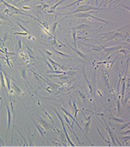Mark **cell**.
Instances as JSON below:
<instances>
[{
	"label": "cell",
	"mask_w": 130,
	"mask_h": 147,
	"mask_svg": "<svg viewBox=\"0 0 130 147\" xmlns=\"http://www.w3.org/2000/svg\"><path fill=\"white\" fill-rule=\"evenodd\" d=\"M50 44H51V46H52V47L55 48V49H59V48L61 47V46L57 42V39H56V36H53V39L50 41Z\"/></svg>",
	"instance_id": "obj_24"
},
{
	"label": "cell",
	"mask_w": 130,
	"mask_h": 147,
	"mask_svg": "<svg viewBox=\"0 0 130 147\" xmlns=\"http://www.w3.org/2000/svg\"><path fill=\"white\" fill-rule=\"evenodd\" d=\"M73 109H74V118H77V115H78V113H79V112H82V110L78 109L77 105H76V103H75V100H74V99H73Z\"/></svg>",
	"instance_id": "obj_28"
},
{
	"label": "cell",
	"mask_w": 130,
	"mask_h": 147,
	"mask_svg": "<svg viewBox=\"0 0 130 147\" xmlns=\"http://www.w3.org/2000/svg\"><path fill=\"white\" fill-rule=\"evenodd\" d=\"M83 74H84V79H85V82H86V83H87V85H88V89H89V92H90V94H91V95L92 96H93L94 95V91H93V84L88 81V78H87V77H86V74H85V71H84V72H83Z\"/></svg>",
	"instance_id": "obj_15"
},
{
	"label": "cell",
	"mask_w": 130,
	"mask_h": 147,
	"mask_svg": "<svg viewBox=\"0 0 130 147\" xmlns=\"http://www.w3.org/2000/svg\"><path fill=\"white\" fill-rule=\"evenodd\" d=\"M12 91H13V92L17 93V95H20L22 94V92H23V91H22V90L20 89V88L19 87V86H17V85H16L14 82L12 83Z\"/></svg>",
	"instance_id": "obj_23"
},
{
	"label": "cell",
	"mask_w": 130,
	"mask_h": 147,
	"mask_svg": "<svg viewBox=\"0 0 130 147\" xmlns=\"http://www.w3.org/2000/svg\"><path fill=\"white\" fill-rule=\"evenodd\" d=\"M47 60H48V62L51 63V65L52 66H53V68H55V69H57V68H63V67L61 66V64H59L58 63H56L55 61H53L52 59H51L50 58V57H47Z\"/></svg>",
	"instance_id": "obj_21"
},
{
	"label": "cell",
	"mask_w": 130,
	"mask_h": 147,
	"mask_svg": "<svg viewBox=\"0 0 130 147\" xmlns=\"http://www.w3.org/2000/svg\"><path fill=\"white\" fill-rule=\"evenodd\" d=\"M91 28H92V26L88 24H80L78 25L77 26H74V29L76 31H84L86 29H91Z\"/></svg>",
	"instance_id": "obj_17"
},
{
	"label": "cell",
	"mask_w": 130,
	"mask_h": 147,
	"mask_svg": "<svg viewBox=\"0 0 130 147\" xmlns=\"http://www.w3.org/2000/svg\"><path fill=\"white\" fill-rule=\"evenodd\" d=\"M121 138H123V139H124V141H129V139H130V136H129V135H128V136H127L126 137H124H124H121Z\"/></svg>",
	"instance_id": "obj_43"
},
{
	"label": "cell",
	"mask_w": 130,
	"mask_h": 147,
	"mask_svg": "<svg viewBox=\"0 0 130 147\" xmlns=\"http://www.w3.org/2000/svg\"><path fill=\"white\" fill-rule=\"evenodd\" d=\"M31 120L33 121V123H35V126H36V128H37V130L39 131V132L40 133V135H41V136H42V138H43V141H44V134H45V131L42 129V128H41V126L38 124V123H35V120H34L33 118H31Z\"/></svg>",
	"instance_id": "obj_19"
},
{
	"label": "cell",
	"mask_w": 130,
	"mask_h": 147,
	"mask_svg": "<svg viewBox=\"0 0 130 147\" xmlns=\"http://www.w3.org/2000/svg\"><path fill=\"white\" fill-rule=\"evenodd\" d=\"M128 25L124 26H122V27L119 28L118 30L110 31V32L106 33V34H102V35L100 36V38L103 37L104 38V39H103L104 41H111V40H114V39H124L125 37L128 36V33H126V34H123L122 32H120V31L128 27Z\"/></svg>",
	"instance_id": "obj_1"
},
{
	"label": "cell",
	"mask_w": 130,
	"mask_h": 147,
	"mask_svg": "<svg viewBox=\"0 0 130 147\" xmlns=\"http://www.w3.org/2000/svg\"><path fill=\"white\" fill-rule=\"evenodd\" d=\"M92 119H93V118H90V119H88V120H86L85 123H84V134L85 135V137L87 138V140H88V141H89V139H88V131H89L90 123H91V122H92Z\"/></svg>",
	"instance_id": "obj_13"
},
{
	"label": "cell",
	"mask_w": 130,
	"mask_h": 147,
	"mask_svg": "<svg viewBox=\"0 0 130 147\" xmlns=\"http://www.w3.org/2000/svg\"><path fill=\"white\" fill-rule=\"evenodd\" d=\"M50 77H57V78H59V80L61 81V82L59 83L60 85H65V84H66V83H68L69 82V81H70V77H68L67 75H66L65 73L64 74H57V75H51V76H49Z\"/></svg>",
	"instance_id": "obj_7"
},
{
	"label": "cell",
	"mask_w": 130,
	"mask_h": 147,
	"mask_svg": "<svg viewBox=\"0 0 130 147\" xmlns=\"http://www.w3.org/2000/svg\"><path fill=\"white\" fill-rule=\"evenodd\" d=\"M77 93H78V95H79V97L81 98L83 103L86 104L87 103V96H86V95L84 94V93L82 92V91H80V90H77Z\"/></svg>",
	"instance_id": "obj_27"
},
{
	"label": "cell",
	"mask_w": 130,
	"mask_h": 147,
	"mask_svg": "<svg viewBox=\"0 0 130 147\" xmlns=\"http://www.w3.org/2000/svg\"><path fill=\"white\" fill-rule=\"evenodd\" d=\"M3 58V59H5L6 61H7V63H8V65L9 66V68H11V69H12V63H10V61H9V58H8V54H5V57H3V58Z\"/></svg>",
	"instance_id": "obj_34"
},
{
	"label": "cell",
	"mask_w": 130,
	"mask_h": 147,
	"mask_svg": "<svg viewBox=\"0 0 130 147\" xmlns=\"http://www.w3.org/2000/svg\"><path fill=\"white\" fill-rule=\"evenodd\" d=\"M65 1H67V0H61L60 2L57 3L55 5L52 6L51 8H50V10H49V11H47V13H55V10H56V8H57V7L59 6L61 3H62L65 2Z\"/></svg>",
	"instance_id": "obj_25"
},
{
	"label": "cell",
	"mask_w": 130,
	"mask_h": 147,
	"mask_svg": "<svg viewBox=\"0 0 130 147\" xmlns=\"http://www.w3.org/2000/svg\"><path fill=\"white\" fill-rule=\"evenodd\" d=\"M125 88H126V76L123 78V85H122V91H121V101L124 98V94H125Z\"/></svg>",
	"instance_id": "obj_20"
},
{
	"label": "cell",
	"mask_w": 130,
	"mask_h": 147,
	"mask_svg": "<svg viewBox=\"0 0 130 147\" xmlns=\"http://www.w3.org/2000/svg\"><path fill=\"white\" fill-rule=\"evenodd\" d=\"M105 9H107V8H96V7H93V6H89V5H82V6H79L77 9H75L74 11L71 12V14L73 15V14H76L78 12H88L92 10H94V11H100V10H105Z\"/></svg>",
	"instance_id": "obj_3"
},
{
	"label": "cell",
	"mask_w": 130,
	"mask_h": 147,
	"mask_svg": "<svg viewBox=\"0 0 130 147\" xmlns=\"http://www.w3.org/2000/svg\"><path fill=\"white\" fill-rule=\"evenodd\" d=\"M7 111H8V128H7V132H6V137L8 136V132L11 129V124H12V111L9 108L8 104H6Z\"/></svg>",
	"instance_id": "obj_9"
},
{
	"label": "cell",
	"mask_w": 130,
	"mask_h": 147,
	"mask_svg": "<svg viewBox=\"0 0 130 147\" xmlns=\"http://www.w3.org/2000/svg\"><path fill=\"white\" fill-rule=\"evenodd\" d=\"M30 1H31V0H24V1L20 2V4H22V3H30Z\"/></svg>",
	"instance_id": "obj_44"
},
{
	"label": "cell",
	"mask_w": 130,
	"mask_h": 147,
	"mask_svg": "<svg viewBox=\"0 0 130 147\" xmlns=\"http://www.w3.org/2000/svg\"><path fill=\"white\" fill-rule=\"evenodd\" d=\"M17 24H18V26H20V28H21V29H22V30H23V31H24L25 32H26V33H28V34H29V35H30V31H28V29H27L26 27H25V26H22L21 24H20V22H17Z\"/></svg>",
	"instance_id": "obj_39"
},
{
	"label": "cell",
	"mask_w": 130,
	"mask_h": 147,
	"mask_svg": "<svg viewBox=\"0 0 130 147\" xmlns=\"http://www.w3.org/2000/svg\"><path fill=\"white\" fill-rule=\"evenodd\" d=\"M61 109L62 110V112H63V113H65V114H66V116L70 117V118H71V119L73 120V122H74V123H76V125L78 126V128H79V130H80L81 131H83V133H84V129L81 128V126H80V125L79 124V123H78V122L76 121V118H75L74 117H73V116H72V115L71 114V113H70V112H68L67 110H66V109H65L63 108V107H61Z\"/></svg>",
	"instance_id": "obj_11"
},
{
	"label": "cell",
	"mask_w": 130,
	"mask_h": 147,
	"mask_svg": "<svg viewBox=\"0 0 130 147\" xmlns=\"http://www.w3.org/2000/svg\"><path fill=\"white\" fill-rule=\"evenodd\" d=\"M96 128H97V130H98V133H99V134H100V136H101V137L102 138V140H104V141H105V142H106L107 143V145H109V146H110L111 145V142L110 141H107V140L103 136V135H102V133L100 131V130L98 129V126H96Z\"/></svg>",
	"instance_id": "obj_32"
},
{
	"label": "cell",
	"mask_w": 130,
	"mask_h": 147,
	"mask_svg": "<svg viewBox=\"0 0 130 147\" xmlns=\"http://www.w3.org/2000/svg\"><path fill=\"white\" fill-rule=\"evenodd\" d=\"M101 76H102V80H103V82H104V88H106L108 91L111 92V85H110V76H109V73L107 72L106 68L105 72H102Z\"/></svg>",
	"instance_id": "obj_5"
},
{
	"label": "cell",
	"mask_w": 130,
	"mask_h": 147,
	"mask_svg": "<svg viewBox=\"0 0 130 147\" xmlns=\"http://www.w3.org/2000/svg\"><path fill=\"white\" fill-rule=\"evenodd\" d=\"M68 45H69L70 46V48L74 51V52H75V53H77V54L81 58H83V59H84V60H88V57L85 54V53H82L80 50H79L78 49H76V48H73L72 47V46H71L70 44H68Z\"/></svg>",
	"instance_id": "obj_16"
},
{
	"label": "cell",
	"mask_w": 130,
	"mask_h": 147,
	"mask_svg": "<svg viewBox=\"0 0 130 147\" xmlns=\"http://www.w3.org/2000/svg\"><path fill=\"white\" fill-rule=\"evenodd\" d=\"M0 71L3 72L4 79H5V82L7 83V85H8V92H10V90H11V79H12V76L9 74L8 72L4 71L1 68V67H0Z\"/></svg>",
	"instance_id": "obj_8"
},
{
	"label": "cell",
	"mask_w": 130,
	"mask_h": 147,
	"mask_svg": "<svg viewBox=\"0 0 130 147\" xmlns=\"http://www.w3.org/2000/svg\"><path fill=\"white\" fill-rule=\"evenodd\" d=\"M0 20H3V21H4V22H8L9 23H11L12 25H13V24L9 21V20L8 19V17H5V16L3 14V13H0Z\"/></svg>",
	"instance_id": "obj_37"
},
{
	"label": "cell",
	"mask_w": 130,
	"mask_h": 147,
	"mask_svg": "<svg viewBox=\"0 0 130 147\" xmlns=\"http://www.w3.org/2000/svg\"><path fill=\"white\" fill-rule=\"evenodd\" d=\"M42 7H43L44 10V9H46V8H49V6L47 5V3H43V4H42Z\"/></svg>",
	"instance_id": "obj_42"
},
{
	"label": "cell",
	"mask_w": 130,
	"mask_h": 147,
	"mask_svg": "<svg viewBox=\"0 0 130 147\" xmlns=\"http://www.w3.org/2000/svg\"><path fill=\"white\" fill-rule=\"evenodd\" d=\"M83 1H86V0H76V1H75V2H74V3H72L69 4V5H66V6H65L64 8H69V7L74 6V5H75V4H78V3H81V2H83Z\"/></svg>",
	"instance_id": "obj_33"
},
{
	"label": "cell",
	"mask_w": 130,
	"mask_h": 147,
	"mask_svg": "<svg viewBox=\"0 0 130 147\" xmlns=\"http://www.w3.org/2000/svg\"><path fill=\"white\" fill-rule=\"evenodd\" d=\"M116 104H117V112L119 114H121V105H120V100H116Z\"/></svg>",
	"instance_id": "obj_36"
},
{
	"label": "cell",
	"mask_w": 130,
	"mask_h": 147,
	"mask_svg": "<svg viewBox=\"0 0 130 147\" xmlns=\"http://www.w3.org/2000/svg\"><path fill=\"white\" fill-rule=\"evenodd\" d=\"M20 76H21L22 79L24 80L25 84L26 85V86H30V83L28 81V78H27V71L25 68H20Z\"/></svg>",
	"instance_id": "obj_14"
},
{
	"label": "cell",
	"mask_w": 130,
	"mask_h": 147,
	"mask_svg": "<svg viewBox=\"0 0 130 147\" xmlns=\"http://www.w3.org/2000/svg\"><path fill=\"white\" fill-rule=\"evenodd\" d=\"M19 2H20V0H15V3H17Z\"/></svg>",
	"instance_id": "obj_50"
},
{
	"label": "cell",
	"mask_w": 130,
	"mask_h": 147,
	"mask_svg": "<svg viewBox=\"0 0 130 147\" xmlns=\"http://www.w3.org/2000/svg\"><path fill=\"white\" fill-rule=\"evenodd\" d=\"M110 119H111V120H115V121L118 122V123H125V121H126L125 119H121V118H119L114 117L112 114H111V118H110Z\"/></svg>",
	"instance_id": "obj_31"
},
{
	"label": "cell",
	"mask_w": 130,
	"mask_h": 147,
	"mask_svg": "<svg viewBox=\"0 0 130 147\" xmlns=\"http://www.w3.org/2000/svg\"><path fill=\"white\" fill-rule=\"evenodd\" d=\"M20 56L21 57V58H23L25 59V54H24V53H23L21 50H20Z\"/></svg>",
	"instance_id": "obj_45"
},
{
	"label": "cell",
	"mask_w": 130,
	"mask_h": 147,
	"mask_svg": "<svg viewBox=\"0 0 130 147\" xmlns=\"http://www.w3.org/2000/svg\"><path fill=\"white\" fill-rule=\"evenodd\" d=\"M25 44V49L27 50V54H28V56L30 58V60L31 63L33 62H35L36 59H35V51H34L31 48H30L29 45L26 44V43Z\"/></svg>",
	"instance_id": "obj_10"
},
{
	"label": "cell",
	"mask_w": 130,
	"mask_h": 147,
	"mask_svg": "<svg viewBox=\"0 0 130 147\" xmlns=\"http://www.w3.org/2000/svg\"><path fill=\"white\" fill-rule=\"evenodd\" d=\"M18 39V44H17V51H20L21 50V39Z\"/></svg>",
	"instance_id": "obj_38"
},
{
	"label": "cell",
	"mask_w": 130,
	"mask_h": 147,
	"mask_svg": "<svg viewBox=\"0 0 130 147\" xmlns=\"http://www.w3.org/2000/svg\"><path fill=\"white\" fill-rule=\"evenodd\" d=\"M46 53H47V55L48 56V57H50V56H51V55L52 54V53H50L49 51H47V50H46Z\"/></svg>",
	"instance_id": "obj_47"
},
{
	"label": "cell",
	"mask_w": 130,
	"mask_h": 147,
	"mask_svg": "<svg viewBox=\"0 0 130 147\" xmlns=\"http://www.w3.org/2000/svg\"><path fill=\"white\" fill-rule=\"evenodd\" d=\"M117 52H118V53H124V54L125 56H128V55L129 54V51L127 50V49H120L117 50Z\"/></svg>",
	"instance_id": "obj_35"
},
{
	"label": "cell",
	"mask_w": 130,
	"mask_h": 147,
	"mask_svg": "<svg viewBox=\"0 0 130 147\" xmlns=\"http://www.w3.org/2000/svg\"><path fill=\"white\" fill-rule=\"evenodd\" d=\"M126 126H129V122H128V123H127V124H125L124 126H123V128H121V129H124V128H126Z\"/></svg>",
	"instance_id": "obj_48"
},
{
	"label": "cell",
	"mask_w": 130,
	"mask_h": 147,
	"mask_svg": "<svg viewBox=\"0 0 130 147\" xmlns=\"http://www.w3.org/2000/svg\"><path fill=\"white\" fill-rule=\"evenodd\" d=\"M76 30L74 29V27H73L71 29V32H72V37H73V39H74V45L76 47Z\"/></svg>",
	"instance_id": "obj_29"
},
{
	"label": "cell",
	"mask_w": 130,
	"mask_h": 147,
	"mask_svg": "<svg viewBox=\"0 0 130 147\" xmlns=\"http://www.w3.org/2000/svg\"><path fill=\"white\" fill-rule=\"evenodd\" d=\"M43 60H44V62H45V63H47V65L48 66V68H50V70H51V71H53V67H52V66L51 65V63H50L49 62L46 61V59H44V58H43Z\"/></svg>",
	"instance_id": "obj_41"
},
{
	"label": "cell",
	"mask_w": 130,
	"mask_h": 147,
	"mask_svg": "<svg viewBox=\"0 0 130 147\" xmlns=\"http://www.w3.org/2000/svg\"><path fill=\"white\" fill-rule=\"evenodd\" d=\"M58 23H59L58 22H56L52 25V36H56V29H57V26Z\"/></svg>",
	"instance_id": "obj_30"
},
{
	"label": "cell",
	"mask_w": 130,
	"mask_h": 147,
	"mask_svg": "<svg viewBox=\"0 0 130 147\" xmlns=\"http://www.w3.org/2000/svg\"><path fill=\"white\" fill-rule=\"evenodd\" d=\"M0 142H1V145H2V146H3V145H4V141H3V139H2L1 136H0Z\"/></svg>",
	"instance_id": "obj_46"
},
{
	"label": "cell",
	"mask_w": 130,
	"mask_h": 147,
	"mask_svg": "<svg viewBox=\"0 0 130 147\" xmlns=\"http://www.w3.org/2000/svg\"><path fill=\"white\" fill-rule=\"evenodd\" d=\"M99 121L102 123V125L104 126V128L106 129V131H108V134H109V136H110V137H111V141H112V144H113V145H115V136H114V135H113V133H112V131H111V129L110 128V126H109L106 123H102L101 120L99 119V118H98Z\"/></svg>",
	"instance_id": "obj_12"
},
{
	"label": "cell",
	"mask_w": 130,
	"mask_h": 147,
	"mask_svg": "<svg viewBox=\"0 0 130 147\" xmlns=\"http://www.w3.org/2000/svg\"><path fill=\"white\" fill-rule=\"evenodd\" d=\"M10 1L12 3V0H10ZM3 2H4V0H0V3H3Z\"/></svg>",
	"instance_id": "obj_49"
},
{
	"label": "cell",
	"mask_w": 130,
	"mask_h": 147,
	"mask_svg": "<svg viewBox=\"0 0 130 147\" xmlns=\"http://www.w3.org/2000/svg\"><path fill=\"white\" fill-rule=\"evenodd\" d=\"M32 11L35 12L36 13L37 17H39L38 14H39V13H40V14H41V13H42L43 11H44V8H43L42 5H36V6L34 7V8H32Z\"/></svg>",
	"instance_id": "obj_22"
},
{
	"label": "cell",
	"mask_w": 130,
	"mask_h": 147,
	"mask_svg": "<svg viewBox=\"0 0 130 147\" xmlns=\"http://www.w3.org/2000/svg\"><path fill=\"white\" fill-rule=\"evenodd\" d=\"M0 81H1V88L3 90H4L5 92L8 93V90H7V88H6V82H5V79H4V77H3V72L0 71Z\"/></svg>",
	"instance_id": "obj_18"
},
{
	"label": "cell",
	"mask_w": 130,
	"mask_h": 147,
	"mask_svg": "<svg viewBox=\"0 0 130 147\" xmlns=\"http://www.w3.org/2000/svg\"><path fill=\"white\" fill-rule=\"evenodd\" d=\"M71 17H79V18H91V19H93V20H97V21H99V22H104V23H109L106 20H104V19H101V18H98V17H96L94 16H93L90 13H88V12H81V13H79V14H73V15H71Z\"/></svg>",
	"instance_id": "obj_4"
},
{
	"label": "cell",
	"mask_w": 130,
	"mask_h": 147,
	"mask_svg": "<svg viewBox=\"0 0 130 147\" xmlns=\"http://www.w3.org/2000/svg\"><path fill=\"white\" fill-rule=\"evenodd\" d=\"M100 48H92V50L93 51H97V52H103L106 53V55L105 58H106L107 56H109L110 54L113 53H115L118 49H121L122 47L121 46H113V47H104V46H102L101 44H100Z\"/></svg>",
	"instance_id": "obj_2"
},
{
	"label": "cell",
	"mask_w": 130,
	"mask_h": 147,
	"mask_svg": "<svg viewBox=\"0 0 130 147\" xmlns=\"http://www.w3.org/2000/svg\"><path fill=\"white\" fill-rule=\"evenodd\" d=\"M51 49L54 51V53H56L57 55H58V56H61V57H65V58H71V56L70 55H68V54H66V53H62V52H60V51H58V50H57L55 48H53L52 46H51Z\"/></svg>",
	"instance_id": "obj_26"
},
{
	"label": "cell",
	"mask_w": 130,
	"mask_h": 147,
	"mask_svg": "<svg viewBox=\"0 0 130 147\" xmlns=\"http://www.w3.org/2000/svg\"><path fill=\"white\" fill-rule=\"evenodd\" d=\"M15 35H19V36H29L28 33H26V32H16L14 33Z\"/></svg>",
	"instance_id": "obj_40"
},
{
	"label": "cell",
	"mask_w": 130,
	"mask_h": 147,
	"mask_svg": "<svg viewBox=\"0 0 130 147\" xmlns=\"http://www.w3.org/2000/svg\"><path fill=\"white\" fill-rule=\"evenodd\" d=\"M38 119H39V122L40 123V125L43 126V128L46 130V131H49V130H53L55 131V128H54V125H52V123H47V121L43 119V118L38 115Z\"/></svg>",
	"instance_id": "obj_6"
}]
</instances>
